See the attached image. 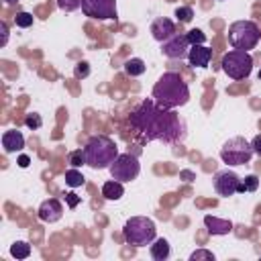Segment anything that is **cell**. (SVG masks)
Here are the masks:
<instances>
[{
	"label": "cell",
	"mask_w": 261,
	"mask_h": 261,
	"mask_svg": "<svg viewBox=\"0 0 261 261\" xmlns=\"http://www.w3.org/2000/svg\"><path fill=\"white\" fill-rule=\"evenodd\" d=\"M130 126L147 141L179 143L186 137L184 118L171 108L159 106L153 98L143 100L130 112Z\"/></svg>",
	"instance_id": "cell-1"
},
{
	"label": "cell",
	"mask_w": 261,
	"mask_h": 261,
	"mask_svg": "<svg viewBox=\"0 0 261 261\" xmlns=\"http://www.w3.org/2000/svg\"><path fill=\"white\" fill-rule=\"evenodd\" d=\"M186 37H188L190 45H204V43H206V35H204L200 29H192V31H188Z\"/></svg>",
	"instance_id": "cell-25"
},
{
	"label": "cell",
	"mask_w": 261,
	"mask_h": 261,
	"mask_svg": "<svg viewBox=\"0 0 261 261\" xmlns=\"http://www.w3.org/2000/svg\"><path fill=\"white\" fill-rule=\"evenodd\" d=\"M84 181H86V177L77 167H69L65 171V184L69 188H80V186H84Z\"/></svg>",
	"instance_id": "cell-20"
},
{
	"label": "cell",
	"mask_w": 261,
	"mask_h": 261,
	"mask_svg": "<svg viewBox=\"0 0 261 261\" xmlns=\"http://www.w3.org/2000/svg\"><path fill=\"white\" fill-rule=\"evenodd\" d=\"M73 75H75L77 80L88 77V75H90V63H88V61H80V63L75 65V69H73Z\"/></svg>",
	"instance_id": "cell-29"
},
{
	"label": "cell",
	"mask_w": 261,
	"mask_h": 261,
	"mask_svg": "<svg viewBox=\"0 0 261 261\" xmlns=\"http://www.w3.org/2000/svg\"><path fill=\"white\" fill-rule=\"evenodd\" d=\"M16 2H18V0H4L6 6H12V4H16Z\"/></svg>",
	"instance_id": "cell-35"
},
{
	"label": "cell",
	"mask_w": 261,
	"mask_h": 261,
	"mask_svg": "<svg viewBox=\"0 0 261 261\" xmlns=\"http://www.w3.org/2000/svg\"><path fill=\"white\" fill-rule=\"evenodd\" d=\"M145 71H147V65H145L143 59H139V57H130V59L124 61V73L130 75V77L143 75Z\"/></svg>",
	"instance_id": "cell-19"
},
{
	"label": "cell",
	"mask_w": 261,
	"mask_h": 261,
	"mask_svg": "<svg viewBox=\"0 0 261 261\" xmlns=\"http://www.w3.org/2000/svg\"><path fill=\"white\" fill-rule=\"evenodd\" d=\"M65 200H67V204H69V208H75L80 202H82V198L80 196H75L73 192H69V194H65Z\"/></svg>",
	"instance_id": "cell-31"
},
{
	"label": "cell",
	"mask_w": 261,
	"mask_h": 261,
	"mask_svg": "<svg viewBox=\"0 0 261 261\" xmlns=\"http://www.w3.org/2000/svg\"><path fill=\"white\" fill-rule=\"evenodd\" d=\"M24 124H27L31 130H37V128H41V126H43V118H41V114H37V112H31V114H27V118H24Z\"/></svg>",
	"instance_id": "cell-26"
},
{
	"label": "cell",
	"mask_w": 261,
	"mask_h": 261,
	"mask_svg": "<svg viewBox=\"0 0 261 261\" xmlns=\"http://www.w3.org/2000/svg\"><path fill=\"white\" fill-rule=\"evenodd\" d=\"M110 169V175L118 181H133L137 179V175L141 173V163L135 155L130 153H118V157L114 159V163L108 167Z\"/></svg>",
	"instance_id": "cell-8"
},
{
	"label": "cell",
	"mask_w": 261,
	"mask_h": 261,
	"mask_svg": "<svg viewBox=\"0 0 261 261\" xmlns=\"http://www.w3.org/2000/svg\"><path fill=\"white\" fill-rule=\"evenodd\" d=\"M200 259H208V261H214V253L206 251V249H198L190 255V261H200Z\"/></svg>",
	"instance_id": "cell-30"
},
{
	"label": "cell",
	"mask_w": 261,
	"mask_h": 261,
	"mask_svg": "<svg viewBox=\"0 0 261 261\" xmlns=\"http://www.w3.org/2000/svg\"><path fill=\"white\" fill-rule=\"evenodd\" d=\"M0 33H2V39H0V47H4L8 43V24L6 22H0Z\"/></svg>",
	"instance_id": "cell-32"
},
{
	"label": "cell",
	"mask_w": 261,
	"mask_h": 261,
	"mask_svg": "<svg viewBox=\"0 0 261 261\" xmlns=\"http://www.w3.org/2000/svg\"><path fill=\"white\" fill-rule=\"evenodd\" d=\"M82 12L94 20H114L116 0H82Z\"/></svg>",
	"instance_id": "cell-9"
},
{
	"label": "cell",
	"mask_w": 261,
	"mask_h": 261,
	"mask_svg": "<svg viewBox=\"0 0 261 261\" xmlns=\"http://www.w3.org/2000/svg\"><path fill=\"white\" fill-rule=\"evenodd\" d=\"M173 35H175V24H173L171 18L159 16V18H155V20L151 22V37H153L155 41L163 43V41L171 39Z\"/></svg>",
	"instance_id": "cell-12"
},
{
	"label": "cell",
	"mask_w": 261,
	"mask_h": 261,
	"mask_svg": "<svg viewBox=\"0 0 261 261\" xmlns=\"http://www.w3.org/2000/svg\"><path fill=\"white\" fill-rule=\"evenodd\" d=\"M253 157V147L245 137H232L228 139L220 149V159L226 165H245Z\"/></svg>",
	"instance_id": "cell-7"
},
{
	"label": "cell",
	"mask_w": 261,
	"mask_h": 261,
	"mask_svg": "<svg viewBox=\"0 0 261 261\" xmlns=\"http://www.w3.org/2000/svg\"><path fill=\"white\" fill-rule=\"evenodd\" d=\"M259 80H261V69H259Z\"/></svg>",
	"instance_id": "cell-36"
},
{
	"label": "cell",
	"mask_w": 261,
	"mask_h": 261,
	"mask_svg": "<svg viewBox=\"0 0 261 261\" xmlns=\"http://www.w3.org/2000/svg\"><path fill=\"white\" fill-rule=\"evenodd\" d=\"M14 22H16V27H20V29H29L33 22H35V18H33V14H29V12H16V16H14Z\"/></svg>",
	"instance_id": "cell-24"
},
{
	"label": "cell",
	"mask_w": 261,
	"mask_h": 261,
	"mask_svg": "<svg viewBox=\"0 0 261 261\" xmlns=\"http://www.w3.org/2000/svg\"><path fill=\"white\" fill-rule=\"evenodd\" d=\"M57 6L65 12H73V10L82 8V0H57Z\"/></svg>",
	"instance_id": "cell-28"
},
{
	"label": "cell",
	"mask_w": 261,
	"mask_h": 261,
	"mask_svg": "<svg viewBox=\"0 0 261 261\" xmlns=\"http://www.w3.org/2000/svg\"><path fill=\"white\" fill-rule=\"evenodd\" d=\"M39 218L43 220V222H57L61 216H63V206H61V202L57 200V198H49V200H43L41 202V206H39Z\"/></svg>",
	"instance_id": "cell-13"
},
{
	"label": "cell",
	"mask_w": 261,
	"mask_h": 261,
	"mask_svg": "<svg viewBox=\"0 0 261 261\" xmlns=\"http://www.w3.org/2000/svg\"><path fill=\"white\" fill-rule=\"evenodd\" d=\"M10 255L16 259H27L31 255V245L27 241H16L10 245Z\"/></svg>",
	"instance_id": "cell-21"
},
{
	"label": "cell",
	"mask_w": 261,
	"mask_h": 261,
	"mask_svg": "<svg viewBox=\"0 0 261 261\" xmlns=\"http://www.w3.org/2000/svg\"><path fill=\"white\" fill-rule=\"evenodd\" d=\"M2 147L6 153H16L24 147V137L20 130L12 128V130H4L2 133Z\"/></svg>",
	"instance_id": "cell-15"
},
{
	"label": "cell",
	"mask_w": 261,
	"mask_h": 261,
	"mask_svg": "<svg viewBox=\"0 0 261 261\" xmlns=\"http://www.w3.org/2000/svg\"><path fill=\"white\" fill-rule=\"evenodd\" d=\"M190 47L192 45H190L186 33H175L171 39H167V41L161 43V51L169 59H184V57H188Z\"/></svg>",
	"instance_id": "cell-10"
},
{
	"label": "cell",
	"mask_w": 261,
	"mask_h": 261,
	"mask_svg": "<svg viewBox=\"0 0 261 261\" xmlns=\"http://www.w3.org/2000/svg\"><path fill=\"white\" fill-rule=\"evenodd\" d=\"M149 253H151V257H153L155 261H165V259L169 257V253H171V247H169V243H167L165 239H155V241L151 243Z\"/></svg>",
	"instance_id": "cell-18"
},
{
	"label": "cell",
	"mask_w": 261,
	"mask_h": 261,
	"mask_svg": "<svg viewBox=\"0 0 261 261\" xmlns=\"http://www.w3.org/2000/svg\"><path fill=\"white\" fill-rule=\"evenodd\" d=\"M212 59V49H208L206 45H192L190 53H188V61L194 67H208Z\"/></svg>",
	"instance_id": "cell-14"
},
{
	"label": "cell",
	"mask_w": 261,
	"mask_h": 261,
	"mask_svg": "<svg viewBox=\"0 0 261 261\" xmlns=\"http://www.w3.org/2000/svg\"><path fill=\"white\" fill-rule=\"evenodd\" d=\"M67 163H69L71 167H82V165H86V153H84V149L71 151V153L67 155Z\"/></svg>",
	"instance_id": "cell-22"
},
{
	"label": "cell",
	"mask_w": 261,
	"mask_h": 261,
	"mask_svg": "<svg viewBox=\"0 0 261 261\" xmlns=\"http://www.w3.org/2000/svg\"><path fill=\"white\" fill-rule=\"evenodd\" d=\"M251 147H253V153H257V155L261 157V135L253 137V141H251Z\"/></svg>",
	"instance_id": "cell-33"
},
{
	"label": "cell",
	"mask_w": 261,
	"mask_h": 261,
	"mask_svg": "<svg viewBox=\"0 0 261 261\" xmlns=\"http://www.w3.org/2000/svg\"><path fill=\"white\" fill-rule=\"evenodd\" d=\"M220 67L230 80H247L253 71V57L249 51L232 49V51L222 55Z\"/></svg>",
	"instance_id": "cell-6"
},
{
	"label": "cell",
	"mask_w": 261,
	"mask_h": 261,
	"mask_svg": "<svg viewBox=\"0 0 261 261\" xmlns=\"http://www.w3.org/2000/svg\"><path fill=\"white\" fill-rule=\"evenodd\" d=\"M29 163H31V159H29L27 155H20V157H18V165H20V167H29Z\"/></svg>",
	"instance_id": "cell-34"
},
{
	"label": "cell",
	"mask_w": 261,
	"mask_h": 261,
	"mask_svg": "<svg viewBox=\"0 0 261 261\" xmlns=\"http://www.w3.org/2000/svg\"><path fill=\"white\" fill-rule=\"evenodd\" d=\"M84 153H86V165H90L92 169H108L118 157V147L110 137L96 135L86 143Z\"/></svg>",
	"instance_id": "cell-3"
},
{
	"label": "cell",
	"mask_w": 261,
	"mask_h": 261,
	"mask_svg": "<svg viewBox=\"0 0 261 261\" xmlns=\"http://www.w3.org/2000/svg\"><path fill=\"white\" fill-rule=\"evenodd\" d=\"M153 100L163 108H179L190 100V88L175 71H165L153 86Z\"/></svg>",
	"instance_id": "cell-2"
},
{
	"label": "cell",
	"mask_w": 261,
	"mask_h": 261,
	"mask_svg": "<svg viewBox=\"0 0 261 261\" xmlns=\"http://www.w3.org/2000/svg\"><path fill=\"white\" fill-rule=\"evenodd\" d=\"M155 222L147 216H133L124 222L122 226V237L128 245H135V247H145V245H151L155 241Z\"/></svg>",
	"instance_id": "cell-4"
},
{
	"label": "cell",
	"mask_w": 261,
	"mask_h": 261,
	"mask_svg": "<svg viewBox=\"0 0 261 261\" xmlns=\"http://www.w3.org/2000/svg\"><path fill=\"white\" fill-rule=\"evenodd\" d=\"M241 181H243V186H245V192H255V190L259 188V177H257L255 173L245 175Z\"/></svg>",
	"instance_id": "cell-27"
},
{
	"label": "cell",
	"mask_w": 261,
	"mask_h": 261,
	"mask_svg": "<svg viewBox=\"0 0 261 261\" xmlns=\"http://www.w3.org/2000/svg\"><path fill=\"white\" fill-rule=\"evenodd\" d=\"M175 18H177L179 22H190V20L194 18L192 6H177V8H175Z\"/></svg>",
	"instance_id": "cell-23"
},
{
	"label": "cell",
	"mask_w": 261,
	"mask_h": 261,
	"mask_svg": "<svg viewBox=\"0 0 261 261\" xmlns=\"http://www.w3.org/2000/svg\"><path fill=\"white\" fill-rule=\"evenodd\" d=\"M241 177L232 171V169H222L214 175V190L218 196L222 198H228L232 194H237V186H239Z\"/></svg>",
	"instance_id": "cell-11"
},
{
	"label": "cell",
	"mask_w": 261,
	"mask_h": 261,
	"mask_svg": "<svg viewBox=\"0 0 261 261\" xmlns=\"http://www.w3.org/2000/svg\"><path fill=\"white\" fill-rule=\"evenodd\" d=\"M204 226L208 228L210 234H228L232 230V222L226 218H218V216H204Z\"/></svg>",
	"instance_id": "cell-16"
},
{
	"label": "cell",
	"mask_w": 261,
	"mask_h": 261,
	"mask_svg": "<svg viewBox=\"0 0 261 261\" xmlns=\"http://www.w3.org/2000/svg\"><path fill=\"white\" fill-rule=\"evenodd\" d=\"M102 196L106 198V200H120L122 196H124V186H122V181H118V179H110V181H106L104 186H102Z\"/></svg>",
	"instance_id": "cell-17"
},
{
	"label": "cell",
	"mask_w": 261,
	"mask_h": 261,
	"mask_svg": "<svg viewBox=\"0 0 261 261\" xmlns=\"http://www.w3.org/2000/svg\"><path fill=\"white\" fill-rule=\"evenodd\" d=\"M259 39L261 33L253 20H237L228 27V43L232 49H241V51L255 49Z\"/></svg>",
	"instance_id": "cell-5"
}]
</instances>
